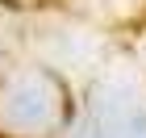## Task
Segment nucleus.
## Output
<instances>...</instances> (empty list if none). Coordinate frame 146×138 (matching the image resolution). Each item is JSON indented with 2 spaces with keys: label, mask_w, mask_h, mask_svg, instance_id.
I'll return each mask as SVG.
<instances>
[{
  "label": "nucleus",
  "mask_w": 146,
  "mask_h": 138,
  "mask_svg": "<svg viewBox=\"0 0 146 138\" xmlns=\"http://www.w3.org/2000/svg\"><path fill=\"white\" fill-rule=\"evenodd\" d=\"M50 113H54V101H50V88H46L38 75L17 80L13 92L4 96V105H0V121H4V126H17V130L46 126Z\"/></svg>",
  "instance_id": "obj_1"
}]
</instances>
